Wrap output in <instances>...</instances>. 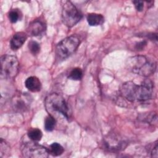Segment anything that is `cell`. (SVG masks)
<instances>
[{"label":"cell","instance_id":"obj_18","mask_svg":"<svg viewBox=\"0 0 158 158\" xmlns=\"http://www.w3.org/2000/svg\"><path fill=\"white\" fill-rule=\"evenodd\" d=\"M9 19L12 23H15L17 22L19 18H20V14L19 12L16 9L11 10L8 14Z\"/></svg>","mask_w":158,"mask_h":158},{"label":"cell","instance_id":"obj_8","mask_svg":"<svg viewBox=\"0 0 158 158\" xmlns=\"http://www.w3.org/2000/svg\"><path fill=\"white\" fill-rule=\"evenodd\" d=\"M125 141H122L120 138L117 137L116 136H107L104 139V145L107 150L110 151H119L124 148Z\"/></svg>","mask_w":158,"mask_h":158},{"label":"cell","instance_id":"obj_17","mask_svg":"<svg viewBox=\"0 0 158 158\" xmlns=\"http://www.w3.org/2000/svg\"><path fill=\"white\" fill-rule=\"evenodd\" d=\"M28 48L30 52L33 54L36 55L38 54L40 51V46L38 43L35 41L31 40L28 43Z\"/></svg>","mask_w":158,"mask_h":158},{"label":"cell","instance_id":"obj_22","mask_svg":"<svg viewBox=\"0 0 158 158\" xmlns=\"http://www.w3.org/2000/svg\"><path fill=\"white\" fill-rule=\"evenodd\" d=\"M133 3L135 5L136 9L138 11H142L144 7V2L142 1H133Z\"/></svg>","mask_w":158,"mask_h":158},{"label":"cell","instance_id":"obj_3","mask_svg":"<svg viewBox=\"0 0 158 158\" xmlns=\"http://www.w3.org/2000/svg\"><path fill=\"white\" fill-rule=\"evenodd\" d=\"M44 105L49 114H60L66 119L70 117L71 112L69 107L64 98L57 93H51L48 95L44 101Z\"/></svg>","mask_w":158,"mask_h":158},{"label":"cell","instance_id":"obj_23","mask_svg":"<svg viewBox=\"0 0 158 158\" xmlns=\"http://www.w3.org/2000/svg\"><path fill=\"white\" fill-rule=\"evenodd\" d=\"M146 44H147V43L146 41H142L138 43L136 45V49L137 50H142L143 49H144V48L146 45Z\"/></svg>","mask_w":158,"mask_h":158},{"label":"cell","instance_id":"obj_21","mask_svg":"<svg viewBox=\"0 0 158 158\" xmlns=\"http://www.w3.org/2000/svg\"><path fill=\"white\" fill-rule=\"evenodd\" d=\"M158 145L157 141H156L151 146V148L150 149V154L152 157L157 158L158 157Z\"/></svg>","mask_w":158,"mask_h":158},{"label":"cell","instance_id":"obj_15","mask_svg":"<svg viewBox=\"0 0 158 158\" xmlns=\"http://www.w3.org/2000/svg\"><path fill=\"white\" fill-rule=\"evenodd\" d=\"M28 138L33 141H39L41 139L43 136V133L38 128H31L30 129L28 133Z\"/></svg>","mask_w":158,"mask_h":158},{"label":"cell","instance_id":"obj_14","mask_svg":"<svg viewBox=\"0 0 158 158\" xmlns=\"http://www.w3.org/2000/svg\"><path fill=\"white\" fill-rule=\"evenodd\" d=\"M64 151V148L57 143H53L50 145L49 153L53 156H58L61 155Z\"/></svg>","mask_w":158,"mask_h":158},{"label":"cell","instance_id":"obj_4","mask_svg":"<svg viewBox=\"0 0 158 158\" xmlns=\"http://www.w3.org/2000/svg\"><path fill=\"white\" fill-rule=\"evenodd\" d=\"M80 44V38L76 35H71L61 40L56 47V53L60 59H65L72 55Z\"/></svg>","mask_w":158,"mask_h":158},{"label":"cell","instance_id":"obj_7","mask_svg":"<svg viewBox=\"0 0 158 158\" xmlns=\"http://www.w3.org/2000/svg\"><path fill=\"white\" fill-rule=\"evenodd\" d=\"M21 151L23 157L28 158H46L49 153L46 148L35 142L25 143Z\"/></svg>","mask_w":158,"mask_h":158},{"label":"cell","instance_id":"obj_2","mask_svg":"<svg viewBox=\"0 0 158 158\" xmlns=\"http://www.w3.org/2000/svg\"><path fill=\"white\" fill-rule=\"evenodd\" d=\"M126 65L128 70L133 73L145 77L153 74L157 67L156 62L145 56H135L129 57Z\"/></svg>","mask_w":158,"mask_h":158},{"label":"cell","instance_id":"obj_20","mask_svg":"<svg viewBox=\"0 0 158 158\" xmlns=\"http://www.w3.org/2000/svg\"><path fill=\"white\" fill-rule=\"evenodd\" d=\"M1 157L5 156L6 154H8L9 151V147L7 143L1 138Z\"/></svg>","mask_w":158,"mask_h":158},{"label":"cell","instance_id":"obj_19","mask_svg":"<svg viewBox=\"0 0 158 158\" xmlns=\"http://www.w3.org/2000/svg\"><path fill=\"white\" fill-rule=\"evenodd\" d=\"M18 99H17L14 102L15 105V109L18 110H24L27 107V104L22 99V97L20 96V98H18Z\"/></svg>","mask_w":158,"mask_h":158},{"label":"cell","instance_id":"obj_1","mask_svg":"<svg viewBox=\"0 0 158 158\" xmlns=\"http://www.w3.org/2000/svg\"><path fill=\"white\" fill-rule=\"evenodd\" d=\"M153 90L154 83L151 80L146 79L139 85L131 81L125 82L120 88V93L130 102L145 101L152 98Z\"/></svg>","mask_w":158,"mask_h":158},{"label":"cell","instance_id":"obj_10","mask_svg":"<svg viewBox=\"0 0 158 158\" xmlns=\"http://www.w3.org/2000/svg\"><path fill=\"white\" fill-rule=\"evenodd\" d=\"M27 39V35L23 31H19L14 35L10 40V48L14 50H17L24 44Z\"/></svg>","mask_w":158,"mask_h":158},{"label":"cell","instance_id":"obj_12","mask_svg":"<svg viewBox=\"0 0 158 158\" xmlns=\"http://www.w3.org/2000/svg\"><path fill=\"white\" fill-rule=\"evenodd\" d=\"M88 24L91 26H98L102 25L104 22V18L102 15L96 13L88 14L86 17Z\"/></svg>","mask_w":158,"mask_h":158},{"label":"cell","instance_id":"obj_16","mask_svg":"<svg viewBox=\"0 0 158 158\" xmlns=\"http://www.w3.org/2000/svg\"><path fill=\"white\" fill-rule=\"evenodd\" d=\"M83 76V72L80 68H74L70 72L68 78L73 80H80Z\"/></svg>","mask_w":158,"mask_h":158},{"label":"cell","instance_id":"obj_13","mask_svg":"<svg viewBox=\"0 0 158 158\" xmlns=\"http://www.w3.org/2000/svg\"><path fill=\"white\" fill-rule=\"evenodd\" d=\"M56 120L54 117L49 114L44 120V128L48 131H52L56 126Z\"/></svg>","mask_w":158,"mask_h":158},{"label":"cell","instance_id":"obj_6","mask_svg":"<svg viewBox=\"0 0 158 158\" xmlns=\"http://www.w3.org/2000/svg\"><path fill=\"white\" fill-rule=\"evenodd\" d=\"M82 14L70 1H65L62 5V20L68 27L75 25L82 18Z\"/></svg>","mask_w":158,"mask_h":158},{"label":"cell","instance_id":"obj_5","mask_svg":"<svg viewBox=\"0 0 158 158\" xmlns=\"http://www.w3.org/2000/svg\"><path fill=\"white\" fill-rule=\"evenodd\" d=\"M1 77L11 79L15 78L19 70L17 58L12 55H3L1 57Z\"/></svg>","mask_w":158,"mask_h":158},{"label":"cell","instance_id":"obj_9","mask_svg":"<svg viewBox=\"0 0 158 158\" xmlns=\"http://www.w3.org/2000/svg\"><path fill=\"white\" fill-rule=\"evenodd\" d=\"M46 29L45 23L41 20H35L31 22L27 28L28 33L32 36L43 35Z\"/></svg>","mask_w":158,"mask_h":158},{"label":"cell","instance_id":"obj_11","mask_svg":"<svg viewBox=\"0 0 158 158\" xmlns=\"http://www.w3.org/2000/svg\"><path fill=\"white\" fill-rule=\"evenodd\" d=\"M25 85L29 91L33 93L40 91L41 88V83L40 80L35 76L27 78L25 81Z\"/></svg>","mask_w":158,"mask_h":158}]
</instances>
